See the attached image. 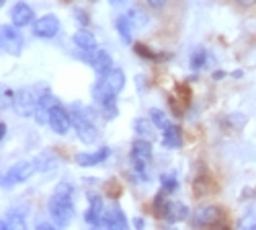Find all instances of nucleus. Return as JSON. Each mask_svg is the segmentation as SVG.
Returning <instances> with one entry per match:
<instances>
[{
    "label": "nucleus",
    "instance_id": "f03ea898",
    "mask_svg": "<svg viewBox=\"0 0 256 230\" xmlns=\"http://www.w3.org/2000/svg\"><path fill=\"white\" fill-rule=\"evenodd\" d=\"M125 87V72L119 70V68H113L109 70L106 74L100 76V80L96 82V87L92 89V97L94 101L100 103L106 101V99H111V97H117Z\"/></svg>",
    "mask_w": 256,
    "mask_h": 230
},
{
    "label": "nucleus",
    "instance_id": "bb28decb",
    "mask_svg": "<svg viewBox=\"0 0 256 230\" xmlns=\"http://www.w3.org/2000/svg\"><path fill=\"white\" fill-rule=\"evenodd\" d=\"M127 17H130V21H132L134 29H136V27H144V25L148 23V17H146L144 13H140L138 9H132L130 13H127Z\"/></svg>",
    "mask_w": 256,
    "mask_h": 230
},
{
    "label": "nucleus",
    "instance_id": "20e7f679",
    "mask_svg": "<svg viewBox=\"0 0 256 230\" xmlns=\"http://www.w3.org/2000/svg\"><path fill=\"white\" fill-rule=\"evenodd\" d=\"M70 115H72V128L76 130V136H78L84 144H92V142H96V136H98L96 125L88 119L86 113L82 111V105L74 103Z\"/></svg>",
    "mask_w": 256,
    "mask_h": 230
},
{
    "label": "nucleus",
    "instance_id": "b1692460",
    "mask_svg": "<svg viewBox=\"0 0 256 230\" xmlns=\"http://www.w3.org/2000/svg\"><path fill=\"white\" fill-rule=\"evenodd\" d=\"M207 64V50L205 48H197L193 54H190V68L199 70Z\"/></svg>",
    "mask_w": 256,
    "mask_h": 230
},
{
    "label": "nucleus",
    "instance_id": "c9c22d12",
    "mask_svg": "<svg viewBox=\"0 0 256 230\" xmlns=\"http://www.w3.org/2000/svg\"><path fill=\"white\" fill-rule=\"evenodd\" d=\"M232 76H234V78H242L244 72H242V70H236V72H232Z\"/></svg>",
    "mask_w": 256,
    "mask_h": 230
},
{
    "label": "nucleus",
    "instance_id": "39448f33",
    "mask_svg": "<svg viewBox=\"0 0 256 230\" xmlns=\"http://www.w3.org/2000/svg\"><path fill=\"white\" fill-rule=\"evenodd\" d=\"M39 105V97H35V93L31 89H18L12 95V109L16 115L20 117H31L35 115Z\"/></svg>",
    "mask_w": 256,
    "mask_h": 230
},
{
    "label": "nucleus",
    "instance_id": "ddd939ff",
    "mask_svg": "<svg viewBox=\"0 0 256 230\" xmlns=\"http://www.w3.org/2000/svg\"><path fill=\"white\" fill-rule=\"evenodd\" d=\"M111 156V148L109 146H102V148H98L96 152H80L76 154V164L78 166H96L100 162H104L106 158Z\"/></svg>",
    "mask_w": 256,
    "mask_h": 230
},
{
    "label": "nucleus",
    "instance_id": "6ab92c4d",
    "mask_svg": "<svg viewBox=\"0 0 256 230\" xmlns=\"http://www.w3.org/2000/svg\"><path fill=\"white\" fill-rule=\"evenodd\" d=\"M115 27H117V33H119L121 41L130 46V44H132V31H134V25H132L130 17H127V13H125V15H119V17L115 19Z\"/></svg>",
    "mask_w": 256,
    "mask_h": 230
},
{
    "label": "nucleus",
    "instance_id": "f3484780",
    "mask_svg": "<svg viewBox=\"0 0 256 230\" xmlns=\"http://www.w3.org/2000/svg\"><path fill=\"white\" fill-rule=\"evenodd\" d=\"M72 41H74V46H76L80 52H84V54H92V52L98 50V48H96V37H94L88 29H84V27L74 33Z\"/></svg>",
    "mask_w": 256,
    "mask_h": 230
},
{
    "label": "nucleus",
    "instance_id": "4be33fe9",
    "mask_svg": "<svg viewBox=\"0 0 256 230\" xmlns=\"http://www.w3.org/2000/svg\"><path fill=\"white\" fill-rule=\"evenodd\" d=\"M134 130L140 138H148V140H152L154 138V130H152V123L148 121L146 117H138L134 121Z\"/></svg>",
    "mask_w": 256,
    "mask_h": 230
},
{
    "label": "nucleus",
    "instance_id": "423d86ee",
    "mask_svg": "<svg viewBox=\"0 0 256 230\" xmlns=\"http://www.w3.org/2000/svg\"><path fill=\"white\" fill-rule=\"evenodd\" d=\"M33 173H37L35 160L16 162L2 175V187H12V185H18V183H25L27 179H31Z\"/></svg>",
    "mask_w": 256,
    "mask_h": 230
},
{
    "label": "nucleus",
    "instance_id": "1a4fd4ad",
    "mask_svg": "<svg viewBox=\"0 0 256 230\" xmlns=\"http://www.w3.org/2000/svg\"><path fill=\"white\" fill-rule=\"evenodd\" d=\"M48 123L58 136H66L70 132V128H72V115H70L68 109H64L58 103V105H54L50 109V121Z\"/></svg>",
    "mask_w": 256,
    "mask_h": 230
},
{
    "label": "nucleus",
    "instance_id": "f704fd0d",
    "mask_svg": "<svg viewBox=\"0 0 256 230\" xmlns=\"http://www.w3.org/2000/svg\"><path fill=\"white\" fill-rule=\"evenodd\" d=\"M134 226H136V228H144V226H146L144 218H134Z\"/></svg>",
    "mask_w": 256,
    "mask_h": 230
},
{
    "label": "nucleus",
    "instance_id": "393cba45",
    "mask_svg": "<svg viewBox=\"0 0 256 230\" xmlns=\"http://www.w3.org/2000/svg\"><path fill=\"white\" fill-rule=\"evenodd\" d=\"M102 107V113H104V119H115L119 115V109H117V97H111L100 103Z\"/></svg>",
    "mask_w": 256,
    "mask_h": 230
},
{
    "label": "nucleus",
    "instance_id": "2eb2a0df",
    "mask_svg": "<svg viewBox=\"0 0 256 230\" xmlns=\"http://www.w3.org/2000/svg\"><path fill=\"white\" fill-rule=\"evenodd\" d=\"M10 19H12V25L16 27H27L33 23V19H35V13L33 9L27 5V3H16L10 11Z\"/></svg>",
    "mask_w": 256,
    "mask_h": 230
},
{
    "label": "nucleus",
    "instance_id": "4468645a",
    "mask_svg": "<svg viewBox=\"0 0 256 230\" xmlns=\"http://www.w3.org/2000/svg\"><path fill=\"white\" fill-rule=\"evenodd\" d=\"M188 207L182 203V201H168L166 203V207H164V220L168 222V224H178V222H182V220H186L188 218Z\"/></svg>",
    "mask_w": 256,
    "mask_h": 230
},
{
    "label": "nucleus",
    "instance_id": "cd10ccee",
    "mask_svg": "<svg viewBox=\"0 0 256 230\" xmlns=\"http://www.w3.org/2000/svg\"><path fill=\"white\" fill-rule=\"evenodd\" d=\"M166 191L164 189H160L158 193H156V199H154V207H156V214L158 216H162L164 214V207H166Z\"/></svg>",
    "mask_w": 256,
    "mask_h": 230
},
{
    "label": "nucleus",
    "instance_id": "9b49d317",
    "mask_svg": "<svg viewBox=\"0 0 256 230\" xmlns=\"http://www.w3.org/2000/svg\"><path fill=\"white\" fill-rule=\"evenodd\" d=\"M86 197H88V210L84 214V220H86L88 226L98 228V226H102V214H104L102 212V197L98 193H88Z\"/></svg>",
    "mask_w": 256,
    "mask_h": 230
},
{
    "label": "nucleus",
    "instance_id": "0eeeda50",
    "mask_svg": "<svg viewBox=\"0 0 256 230\" xmlns=\"http://www.w3.org/2000/svg\"><path fill=\"white\" fill-rule=\"evenodd\" d=\"M224 220V210L220 205H199L195 212L190 214V224L201 228V226H218Z\"/></svg>",
    "mask_w": 256,
    "mask_h": 230
},
{
    "label": "nucleus",
    "instance_id": "7c9ffc66",
    "mask_svg": "<svg viewBox=\"0 0 256 230\" xmlns=\"http://www.w3.org/2000/svg\"><path fill=\"white\" fill-rule=\"evenodd\" d=\"M74 13H76V19L82 21V25H88V17H86V13H84V11H74Z\"/></svg>",
    "mask_w": 256,
    "mask_h": 230
},
{
    "label": "nucleus",
    "instance_id": "4c0bfd02",
    "mask_svg": "<svg viewBox=\"0 0 256 230\" xmlns=\"http://www.w3.org/2000/svg\"><path fill=\"white\" fill-rule=\"evenodd\" d=\"M125 0H111V5H115V7H119V5H123Z\"/></svg>",
    "mask_w": 256,
    "mask_h": 230
},
{
    "label": "nucleus",
    "instance_id": "a211bd4d",
    "mask_svg": "<svg viewBox=\"0 0 256 230\" xmlns=\"http://www.w3.org/2000/svg\"><path fill=\"white\" fill-rule=\"evenodd\" d=\"M162 144L166 146L168 150H176V148H180V144H182L180 128H178V125H174L172 121H168L164 128H162Z\"/></svg>",
    "mask_w": 256,
    "mask_h": 230
},
{
    "label": "nucleus",
    "instance_id": "5701e85b",
    "mask_svg": "<svg viewBox=\"0 0 256 230\" xmlns=\"http://www.w3.org/2000/svg\"><path fill=\"white\" fill-rule=\"evenodd\" d=\"M160 187L166 191V193H174L178 189V177L176 173H166L160 177Z\"/></svg>",
    "mask_w": 256,
    "mask_h": 230
},
{
    "label": "nucleus",
    "instance_id": "2f4dec72",
    "mask_svg": "<svg viewBox=\"0 0 256 230\" xmlns=\"http://www.w3.org/2000/svg\"><path fill=\"white\" fill-rule=\"evenodd\" d=\"M166 3H168V0H148V5H150L152 9H162Z\"/></svg>",
    "mask_w": 256,
    "mask_h": 230
},
{
    "label": "nucleus",
    "instance_id": "c756f323",
    "mask_svg": "<svg viewBox=\"0 0 256 230\" xmlns=\"http://www.w3.org/2000/svg\"><path fill=\"white\" fill-rule=\"evenodd\" d=\"M37 228H39V230H54V228H58V226H56V222L52 220V222H39Z\"/></svg>",
    "mask_w": 256,
    "mask_h": 230
},
{
    "label": "nucleus",
    "instance_id": "c85d7f7f",
    "mask_svg": "<svg viewBox=\"0 0 256 230\" xmlns=\"http://www.w3.org/2000/svg\"><path fill=\"white\" fill-rule=\"evenodd\" d=\"M134 50H136V54H138V56H142V58H148V60H158V58H160L158 54H154L150 48H148V46H144V44H136V48H134Z\"/></svg>",
    "mask_w": 256,
    "mask_h": 230
},
{
    "label": "nucleus",
    "instance_id": "412c9836",
    "mask_svg": "<svg viewBox=\"0 0 256 230\" xmlns=\"http://www.w3.org/2000/svg\"><path fill=\"white\" fill-rule=\"evenodd\" d=\"M0 228L2 230H12V228H27L25 216L23 212H10L6 214L2 220H0Z\"/></svg>",
    "mask_w": 256,
    "mask_h": 230
},
{
    "label": "nucleus",
    "instance_id": "58836bf2",
    "mask_svg": "<svg viewBox=\"0 0 256 230\" xmlns=\"http://www.w3.org/2000/svg\"><path fill=\"white\" fill-rule=\"evenodd\" d=\"M6 3H8V0H0V5H2V7H4V5H6Z\"/></svg>",
    "mask_w": 256,
    "mask_h": 230
},
{
    "label": "nucleus",
    "instance_id": "f8f14e48",
    "mask_svg": "<svg viewBox=\"0 0 256 230\" xmlns=\"http://www.w3.org/2000/svg\"><path fill=\"white\" fill-rule=\"evenodd\" d=\"M102 226H104V228H117V230H125L127 226H130V222H127L125 212H123L121 207L115 203V205H111L109 210H106V212L102 214Z\"/></svg>",
    "mask_w": 256,
    "mask_h": 230
},
{
    "label": "nucleus",
    "instance_id": "7ed1b4c3",
    "mask_svg": "<svg viewBox=\"0 0 256 230\" xmlns=\"http://www.w3.org/2000/svg\"><path fill=\"white\" fill-rule=\"evenodd\" d=\"M154 158V148H152V142L148 138H138L132 144V166H134V173L140 181H148V166H150Z\"/></svg>",
    "mask_w": 256,
    "mask_h": 230
},
{
    "label": "nucleus",
    "instance_id": "473e14b6",
    "mask_svg": "<svg viewBox=\"0 0 256 230\" xmlns=\"http://www.w3.org/2000/svg\"><path fill=\"white\" fill-rule=\"evenodd\" d=\"M6 132H8V125L2 121V123H0V140H2V142H4V138H6Z\"/></svg>",
    "mask_w": 256,
    "mask_h": 230
},
{
    "label": "nucleus",
    "instance_id": "dca6fc26",
    "mask_svg": "<svg viewBox=\"0 0 256 230\" xmlns=\"http://www.w3.org/2000/svg\"><path fill=\"white\" fill-rule=\"evenodd\" d=\"M86 60L90 62L92 70H94L98 76H102V74H106L109 70H113V58L106 54L104 50H96V52H92V56H88Z\"/></svg>",
    "mask_w": 256,
    "mask_h": 230
},
{
    "label": "nucleus",
    "instance_id": "aec40b11",
    "mask_svg": "<svg viewBox=\"0 0 256 230\" xmlns=\"http://www.w3.org/2000/svg\"><path fill=\"white\" fill-rule=\"evenodd\" d=\"M35 164H37V171H39V173H48V171L58 169L60 158H58L54 152H41V154L35 158Z\"/></svg>",
    "mask_w": 256,
    "mask_h": 230
},
{
    "label": "nucleus",
    "instance_id": "a878e982",
    "mask_svg": "<svg viewBox=\"0 0 256 230\" xmlns=\"http://www.w3.org/2000/svg\"><path fill=\"white\" fill-rule=\"evenodd\" d=\"M150 119L154 121V125H156V128H164V125L168 123V117H166V113L162 111V109H156V107H152L150 109Z\"/></svg>",
    "mask_w": 256,
    "mask_h": 230
},
{
    "label": "nucleus",
    "instance_id": "6e6552de",
    "mask_svg": "<svg viewBox=\"0 0 256 230\" xmlns=\"http://www.w3.org/2000/svg\"><path fill=\"white\" fill-rule=\"evenodd\" d=\"M0 46H2V52L8 56H20V52L25 48V41H23V35L16 31V25L0 27Z\"/></svg>",
    "mask_w": 256,
    "mask_h": 230
},
{
    "label": "nucleus",
    "instance_id": "72a5a7b5",
    "mask_svg": "<svg viewBox=\"0 0 256 230\" xmlns=\"http://www.w3.org/2000/svg\"><path fill=\"white\" fill-rule=\"evenodd\" d=\"M236 3L240 7H252V5H256V0H236Z\"/></svg>",
    "mask_w": 256,
    "mask_h": 230
},
{
    "label": "nucleus",
    "instance_id": "f257e3e1",
    "mask_svg": "<svg viewBox=\"0 0 256 230\" xmlns=\"http://www.w3.org/2000/svg\"><path fill=\"white\" fill-rule=\"evenodd\" d=\"M50 216L58 228L68 226L74 218V185L70 181H60L50 197Z\"/></svg>",
    "mask_w": 256,
    "mask_h": 230
},
{
    "label": "nucleus",
    "instance_id": "e433bc0d",
    "mask_svg": "<svg viewBox=\"0 0 256 230\" xmlns=\"http://www.w3.org/2000/svg\"><path fill=\"white\" fill-rule=\"evenodd\" d=\"M224 76H226V72H222V70L213 74V78H216V80H220V78H224Z\"/></svg>",
    "mask_w": 256,
    "mask_h": 230
},
{
    "label": "nucleus",
    "instance_id": "9d476101",
    "mask_svg": "<svg viewBox=\"0 0 256 230\" xmlns=\"http://www.w3.org/2000/svg\"><path fill=\"white\" fill-rule=\"evenodd\" d=\"M60 19L56 15H44L33 23V35L39 39H54L60 33Z\"/></svg>",
    "mask_w": 256,
    "mask_h": 230
},
{
    "label": "nucleus",
    "instance_id": "ea45409f",
    "mask_svg": "<svg viewBox=\"0 0 256 230\" xmlns=\"http://www.w3.org/2000/svg\"><path fill=\"white\" fill-rule=\"evenodd\" d=\"M252 228H256V224H254V226H252Z\"/></svg>",
    "mask_w": 256,
    "mask_h": 230
}]
</instances>
